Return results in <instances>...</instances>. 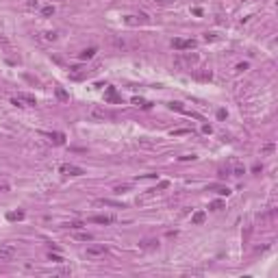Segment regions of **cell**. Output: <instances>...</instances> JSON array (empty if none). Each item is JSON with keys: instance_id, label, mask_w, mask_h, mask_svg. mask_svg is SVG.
<instances>
[{"instance_id": "cell-27", "label": "cell", "mask_w": 278, "mask_h": 278, "mask_svg": "<svg viewBox=\"0 0 278 278\" xmlns=\"http://www.w3.org/2000/svg\"><path fill=\"white\" fill-rule=\"evenodd\" d=\"M115 191L122 193V191H128V185H122V187H115Z\"/></svg>"}, {"instance_id": "cell-3", "label": "cell", "mask_w": 278, "mask_h": 278, "mask_svg": "<svg viewBox=\"0 0 278 278\" xmlns=\"http://www.w3.org/2000/svg\"><path fill=\"white\" fill-rule=\"evenodd\" d=\"M91 118L93 120H113L115 118V113H111V111H107V109H102V107H96V109H91Z\"/></svg>"}, {"instance_id": "cell-24", "label": "cell", "mask_w": 278, "mask_h": 278, "mask_svg": "<svg viewBox=\"0 0 278 278\" xmlns=\"http://www.w3.org/2000/svg\"><path fill=\"white\" fill-rule=\"evenodd\" d=\"M43 35H46V37H43L46 41H54V39H57V33H43Z\"/></svg>"}, {"instance_id": "cell-9", "label": "cell", "mask_w": 278, "mask_h": 278, "mask_svg": "<svg viewBox=\"0 0 278 278\" xmlns=\"http://www.w3.org/2000/svg\"><path fill=\"white\" fill-rule=\"evenodd\" d=\"M207 189H209V191H217V193H222V196H228V193H230V189L224 187V185H209Z\"/></svg>"}, {"instance_id": "cell-14", "label": "cell", "mask_w": 278, "mask_h": 278, "mask_svg": "<svg viewBox=\"0 0 278 278\" xmlns=\"http://www.w3.org/2000/svg\"><path fill=\"white\" fill-rule=\"evenodd\" d=\"M98 204H104V207H118V209H124V204L113 202V200H98Z\"/></svg>"}, {"instance_id": "cell-19", "label": "cell", "mask_w": 278, "mask_h": 278, "mask_svg": "<svg viewBox=\"0 0 278 278\" xmlns=\"http://www.w3.org/2000/svg\"><path fill=\"white\" fill-rule=\"evenodd\" d=\"M170 109H172V111H180V113H187V111L182 109V104H180V102H172V104H170Z\"/></svg>"}, {"instance_id": "cell-13", "label": "cell", "mask_w": 278, "mask_h": 278, "mask_svg": "<svg viewBox=\"0 0 278 278\" xmlns=\"http://www.w3.org/2000/svg\"><path fill=\"white\" fill-rule=\"evenodd\" d=\"M93 54H96V48H87V50H83V52H81V59L87 61V59H91Z\"/></svg>"}, {"instance_id": "cell-4", "label": "cell", "mask_w": 278, "mask_h": 278, "mask_svg": "<svg viewBox=\"0 0 278 278\" xmlns=\"http://www.w3.org/2000/svg\"><path fill=\"white\" fill-rule=\"evenodd\" d=\"M61 174H68V176H83V174H85V170L78 168V165L65 163V165H61Z\"/></svg>"}, {"instance_id": "cell-28", "label": "cell", "mask_w": 278, "mask_h": 278, "mask_svg": "<svg viewBox=\"0 0 278 278\" xmlns=\"http://www.w3.org/2000/svg\"><path fill=\"white\" fill-rule=\"evenodd\" d=\"M274 150V143H267V146H263V152H272Z\"/></svg>"}, {"instance_id": "cell-18", "label": "cell", "mask_w": 278, "mask_h": 278, "mask_svg": "<svg viewBox=\"0 0 278 278\" xmlns=\"http://www.w3.org/2000/svg\"><path fill=\"white\" fill-rule=\"evenodd\" d=\"M7 217H9L11 222H13V220H22V217H24V213H22V211H15V213H9Z\"/></svg>"}, {"instance_id": "cell-23", "label": "cell", "mask_w": 278, "mask_h": 278, "mask_svg": "<svg viewBox=\"0 0 278 278\" xmlns=\"http://www.w3.org/2000/svg\"><path fill=\"white\" fill-rule=\"evenodd\" d=\"M41 13H43V15H52V13H54V7H50V4H48V7L41 9Z\"/></svg>"}, {"instance_id": "cell-29", "label": "cell", "mask_w": 278, "mask_h": 278, "mask_svg": "<svg viewBox=\"0 0 278 278\" xmlns=\"http://www.w3.org/2000/svg\"><path fill=\"white\" fill-rule=\"evenodd\" d=\"M243 70H248V63H239L237 65V72H243Z\"/></svg>"}, {"instance_id": "cell-15", "label": "cell", "mask_w": 278, "mask_h": 278, "mask_svg": "<svg viewBox=\"0 0 278 278\" xmlns=\"http://www.w3.org/2000/svg\"><path fill=\"white\" fill-rule=\"evenodd\" d=\"M74 239H78V241H91V235H89V232H76V235H74Z\"/></svg>"}, {"instance_id": "cell-8", "label": "cell", "mask_w": 278, "mask_h": 278, "mask_svg": "<svg viewBox=\"0 0 278 278\" xmlns=\"http://www.w3.org/2000/svg\"><path fill=\"white\" fill-rule=\"evenodd\" d=\"M89 222H93V224H113L115 217L113 215H93V217H89Z\"/></svg>"}, {"instance_id": "cell-33", "label": "cell", "mask_w": 278, "mask_h": 278, "mask_svg": "<svg viewBox=\"0 0 278 278\" xmlns=\"http://www.w3.org/2000/svg\"><path fill=\"white\" fill-rule=\"evenodd\" d=\"M243 174V168H235V176H241Z\"/></svg>"}, {"instance_id": "cell-30", "label": "cell", "mask_w": 278, "mask_h": 278, "mask_svg": "<svg viewBox=\"0 0 278 278\" xmlns=\"http://www.w3.org/2000/svg\"><path fill=\"white\" fill-rule=\"evenodd\" d=\"M154 2H157V4H172L174 0H154Z\"/></svg>"}, {"instance_id": "cell-11", "label": "cell", "mask_w": 278, "mask_h": 278, "mask_svg": "<svg viewBox=\"0 0 278 278\" xmlns=\"http://www.w3.org/2000/svg\"><path fill=\"white\" fill-rule=\"evenodd\" d=\"M204 217H207V215H204V211H196V213L191 215V222H193V224H202Z\"/></svg>"}, {"instance_id": "cell-10", "label": "cell", "mask_w": 278, "mask_h": 278, "mask_svg": "<svg viewBox=\"0 0 278 278\" xmlns=\"http://www.w3.org/2000/svg\"><path fill=\"white\" fill-rule=\"evenodd\" d=\"M50 139H52L57 146H61V143H65V135L63 133H50Z\"/></svg>"}, {"instance_id": "cell-25", "label": "cell", "mask_w": 278, "mask_h": 278, "mask_svg": "<svg viewBox=\"0 0 278 278\" xmlns=\"http://www.w3.org/2000/svg\"><path fill=\"white\" fill-rule=\"evenodd\" d=\"M168 187H170V182H168V180H163V182H159V187L150 189V191H157V189H168Z\"/></svg>"}, {"instance_id": "cell-1", "label": "cell", "mask_w": 278, "mask_h": 278, "mask_svg": "<svg viewBox=\"0 0 278 278\" xmlns=\"http://www.w3.org/2000/svg\"><path fill=\"white\" fill-rule=\"evenodd\" d=\"M196 63H198L196 52H178L174 57V68H178V70H191Z\"/></svg>"}, {"instance_id": "cell-16", "label": "cell", "mask_w": 278, "mask_h": 278, "mask_svg": "<svg viewBox=\"0 0 278 278\" xmlns=\"http://www.w3.org/2000/svg\"><path fill=\"white\" fill-rule=\"evenodd\" d=\"M133 102H135L137 107H141V109H150V107H152V102H146V100H141V98H135Z\"/></svg>"}, {"instance_id": "cell-21", "label": "cell", "mask_w": 278, "mask_h": 278, "mask_svg": "<svg viewBox=\"0 0 278 278\" xmlns=\"http://www.w3.org/2000/svg\"><path fill=\"white\" fill-rule=\"evenodd\" d=\"M68 228H72V230H78V228H83V222H72V224H68Z\"/></svg>"}, {"instance_id": "cell-32", "label": "cell", "mask_w": 278, "mask_h": 278, "mask_svg": "<svg viewBox=\"0 0 278 278\" xmlns=\"http://www.w3.org/2000/svg\"><path fill=\"white\" fill-rule=\"evenodd\" d=\"M202 130H204V133H207V135H211V130H213V128H211V126H209V124H204V126H202Z\"/></svg>"}, {"instance_id": "cell-31", "label": "cell", "mask_w": 278, "mask_h": 278, "mask_svg": "<svg viewBox=\"0 0 278 278\" xmlns=\"http://www.w3.org/2000/svg\"><path fill=\"white\" fill-rule=\"evenodd\" d=\"M217 118H220V120H224V118H226V111H224V109H220V111H217Z\"/></svg>"}, {"instance_id": "cell-17", "label": "cell", "mask_w": 278, "mask_h": 278, "mask_svg": "<svg viewBox=\"0 0 278 278\" xmlns=\"http://www.w3.org/2000/svg\"><path fill=\"white\" fill-rule=\"evenodd\" d=\"M209 207H211V211H222V209H224V204H222L220 200H213V202H211Z\"/></svg>"}, {"instance_id": "cell-6", "label": "cell", "mask_w": 278, "mask_h": 278, "mask_svg": "<svg viewBox=\"0 0 278 278\" xmlns=\"http://www.w3.org/2000/svg\"><path fill=\"white\" fill-rule=\"evenodd\" d=\"M11 102H13L15 107H24L22 102H26V104H37V100H35V96H31V93H20L18 98H11Z\"/></svg>"}, {"instance_id": "cell-5", "label": "cell", "mask_w": 278, "mask_h": 278, "mask_svg": "<svg viewBox=\"0 0 278 278\" xmlns=\"http://www.w3.org/2000/svg\"><path fill=\"white\" fill-rule=\"evenodd\" d=\"M172 48L174 50H191V48H196V41L193 39H174L172 41Z\"/></svg>"}, {"instance_id": "cell-20", "label": "cell", "mask_w": 278, "mask_h": 278, "mask_svg": "<svg viewBox=\"0 0 278 278\" xmlns=\"http://www.w3.org/2000/svg\"><path fill=\"white\" fill-rule=\"evenodd\" d=\"M57 98H59V100H68V93L61 89V87H57Z\"/></svg>"}, {"instance_id": "cell-22", "label": "cell", "mask_w": 278, "mask_h": 278, "mask_svg": "<svg viewBox=\"0 0 278 278\" xmlns=\"http://www.w3.org/2000/svg\"><path fill=\"white\" fill-rule=\"evenodd\" d=\"M50 261H52V263H63V257H59V254H52V252H50Z\"/></svg>"}, {"instance_id": "cell-26", "label": "cell", "mask_w": 278, "mask_h": 278, "mask_svg": "<svg viewBox=\"0 0 278 278\" xmlns=\"http://www.w3.org/2000/svg\"><path fill=\"white\" fill-rule=\"evenodd\" d=\"M187 128H176V130H172V135H187Z\"/></svg>"}, {"instance_id": "cell-7", "label": "cell", "mask_w": 278, "mask_h": 278, "mask_svg": "<svg viewBox=\"0 0 278 278\" xmlns=\"http://www.w3.org/2000/svg\"><path fill=\"white\" fill-rule=\"evenodd\" d=\"M104 254H107V246H87V257L98 259V257H104Z\"/></svg>"}, {"instance_id": "cell-12", "label": "cell", "mask_w": 278, "mask_h": 278, "mask_svg": "<svg viewBox=\"0 0 278 278\" xmlns=\"http://www.w3.org/2000/svg\"><path fill=\"white\" fill-rule=\"evenodd\" d=\"M107 100H109V102H122V100L115 96V89H113V87H109V89H107Z\"/></svg>"}, {"instance_id": "cell-2", "label": "cell", "mask_w": 278, "mask_h": 278, "mask_svg": "<svg viewBox=\"0 0 278 278\" xmlns=\"http://www.w3.org/2000/svg\"><path fill=\"white\" fill-rule=\"evenodd\" d=\"M15 254H18V248H15L13 243H2V246H0V261L9 263V261L15 259Z\"/></svg>"}]
</instances>
